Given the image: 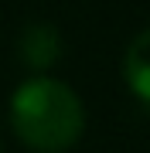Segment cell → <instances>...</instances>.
<instances>
[{"label": "cell", "mask_w": 150, "mask_h": 153, "mask_svg": "<svg viewBox=\"0 0 150 153\" xmlns=\"http://www.w3.org/2000/svg\"><path fill=\"white\" fill-rule=\"evenodd\" d=\"M10 126L24 146L38 153H61L75 146L85 129L82 99L58 78L38 75L17 85L10 99Z\"/></svg>", "instance_id": "6da1fadb"}, {"label": "cell", "mask_w": 150, "mask_h": 153, "mask_svg": "<svg viewBox=\"0 0 150 153\" xmlns=\"http://www.w3.org/2000/svg\"><path fill=\"white\" fill-rule=\"evenodd\" d=\"M17 55H21V61L31 71H48L61 58V34H58V27H51L45 21L28 24L21 31V41H17Z\"/></svg>", "instance_id": "7a4b0ae2"}, {"label": "cell", "mask_w": 150, "mask_h": 153, "mask_svg": "<svg viewBox=\"0 0 150 153\" xmlns=\"http://www.w3.org/2000/svg\"><path fill=\"white\" fill-rule=\"evenodd\" d=\"M123 78H126L130 92L150 105V27L130 41L126 55H123Z\"/></svg>", "instance_id": "3957f363"}, {"label": "cell", "mask_w": 150, "mask_h": 153, "mask_svg": "<svg viewBox=\"0 0 150 153\" xmlns=\"http://www.w3.org/2000/svg\"><path fill=\"white\" fill-rule=\"evenodd\" d=\"M0 153H4V146H0Z\"/></svg>", "instance_id": "277c9868"}]
</instances>
